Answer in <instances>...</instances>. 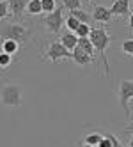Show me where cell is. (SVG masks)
<instances>
[{
	"label": "cell",
	"instance_id": "30bf717a",
	"mask_svg": "<svg viewBox=\"0 0 133 147\" xmlns=\"http://www.w3.org/2000/svg\"><path fill=\"white\" fill-rule=\"evenodd\" d=\"M59 37H60L59 41H60V43H62L69 51H73V50L78 46V37H76L75 32H69V30H68V32H62Z\"/></svg>",
	"mask_w": 133,
	"mask_h": 147
},
{
	"label": "cell",
	"instance_id": "4fadbf2b",
	"mask_svg": "<svg viewBox=\"0 0 133 147\" xmlns=\"http://www.w3.org/2000/svg\"><path fill=\"white\" fill-rule=\"evenodd\" d=\"M78 48H82L85 51L87 55H90L94 59V53H96V48H94V45H92V41H90L89 37H82V39H78Z\"/></svg>",
	"mask_w": 133,
	"mask_h": 147
},
{
	"label": "cell",
	"instance_id": "7c38bea8",
	"mask_svg": "<svg viewBox=\"0 0 133 147\" xmlns=\"http://www.w3.org/2000/svg\"><path fill=\"white\" fill-rule=\"evenodd\" d=\"M0 50H2L4 53H7V55H16L18 51L22 50V45L13 41V39H2L0 41Z\"/></svg>",
	"mask_w": 133,
	"mask_h": 147
},
{
	"label": "cell",
	"instance_id": "484cf974",
	"mask_svg": "<svg viewBox=\"0 0 133 147\" xmlns=\"http://www.w3.org/2000/svg\"><path fill=\"white\" fill-rule=\"evenodd\" d=\"M128 27H130V28H133V11H131V14H130V22H128Z\"/></svg>",
	"mask_w": 133,
	"mask_h": 147
},
{
	"label": "cell",
	"instance_id": "cb8c5ba5",
	"mask_svg": "<svg viewBox=\"0 0 133 147\" xmlns=\"http://www.w3.org/2000/svg\"><path fill=\"white\" fill-rule=\"evenodd\" d=\"M107 136L112 140V145H114V147H122V145H121V142L117 140V136H115L114 133H107Z\"/></svg>",
	"mask_w": 133,
	"mask_h": 147
},
{
	"label": "cell",
	"instance_id": "ffe728a7",
	"mask_svg": "<svg viewBox=\"0 0 133 147\" xmlns=\"http://www.w3.org/2000/svg\"><path fill=\"white\" fill-rule=\"evenodd\" d=\"M90 30H92V28H90V25L82 23L75 34H76V37H78V39H82V37H89V36H90Z\"/></svg>",
	"mask_w": 133,
	"mask_h": 147
},
{
	"label": "cell",
	"instance_id": "d4e9b609",
	"mask_svg": "<svg viewBox=\"0 0 133 147\" xmlns=\"http://www.w3.org/2000/svg\"><path fill=\"white\" fill-rule=\"evenodd\" d=\"M98 147H114V145H112V140L105 135V136H103V140L99 142V145H98Z\"/></svg>",
	"mask_w": 133,
	"mask_h": 147
},
{
	"label": "cell",
	"instance_id": "2e32d148",
	"mask_svg": "<svg viewBox=\"0 0 133 147\" xmlns=\"http://www.w3.org/2000/svg\"><path fill=\"white\" fill-rule=\"evenodd\" d=\"M101 140H103V135H99V133H89V135L85 136L84 144H87V145H92V147H98Z\"/></svg>",
	"mask_w": 133,
	"mask_h": 147
},
{
	"label": "cell",
	"instance_id": "7a4b0ae2",
	"mask_svg": "<svg viewBox=\"0 0 133 147\" xmlns=\"http://www.w3.org/2000/svg\"><path fill=\"white\" fill-rule=\"evenodd\" d=\"M0 37L2 39H13L20 45H25L32 37V30L22 23H0Z\"/></svg>",
	"mask_w": 133,
	"mask_h": 147
},
{
	"label": "cell",
	"instance_id": "8992f818",
	"mask_svg": "<svg viewBox=\"0 0 133 147\" xmlns=\"http://www.w3.org/2000/svg\"><path fill=\"white\" fill-rule=\"evenodd\" d=\"M50 62H53V64H57L59 60L62 59H73V53L60 43V41H53V43H50V46L46 48V55H45Z\"/></svg>",
	"mask_w": 133,
	"mask_h": 147
},
{
	"label": "cell",
	"instance_id": "7402d4cb",
	"mask_svg": "<svg viewBox=\"0 0 133 147\" xmlns=\"http://www.w3.org/2000/svg\"><path fill=\"white\" fill-rule=\"evenodd\" d=\"M121 50H122V53H124V55L133 57V39H126V41H122Z\"/></svg>",
	"mask_w": 133,
	"mask_h": 147
},
{
	"label": "cell",
	"instance_id": "ac0fdd59",
	"mask_svg": "<svg viewBox=\"0 0 133 147\" xmlns=\"http://www.w3.org/2000/svg\"><path fill=\"white\" fill-rule=\"evenodd\" d=\"M62 5L68 9V11H76V9H82V0H60Z\"/></svg>",
	"mask_w": 133,
	"mask_h": 147
},
{
	"label": "cell",
	"instance_id": "44dd1931",
	"mask_svg": "<svg viewBox=\"0 0 133 147\" xmlns=\"http://www.w3.org/2000/svg\"><path fill=\"white\" fill-rule=\"evenodd\" d=\"M13 64V55H7L4 51H0V69H7Z\"/></svg>",
	"mask_w": 133,
	"mask_h": 147
},
{
	"label": "cell",
	"instance_id": "5b68a950",
	"mask_svg": "<svg viewBox=\"0 0 133 147\" xmlns=\"http://www.w3.org/2000/svg\"><path fill=\"white\" fill-rule=\"evenodd\" d=\"M117 99L121 103V108L124 110V113L130 115V101L133 99V82H130V80H121L119 82Z\"/></svg>",
	"mask_w": 133,
	"mask_h": 147
},
{
	"label": "cell",
	"instance_id": "603a6c76",
	"mask_svg": "<svg viewBox=\"0 0 133 147\" xmlns=\"http://www.w3.org/2000/svg\"><path fill=\"white\" fill-rule=\"evenodd\" d=\"M9 14H11V9H9V4L5 0H0V22L5 20Z\"/></svg>",
	"mask_w": 133,
	"mask_h": 147
},
{
	"label": "cell",
	"instance_id": "277c9868",
	"mask_svg": "<svg viewBox=\"0 0 133 147\" xmlns=\"http://www.w3.org/2000/svg\"><path fill=\"white\" fill-rule=\"evenodd\" d=\"M66 20L62 18V7H57L53 13H50L45 16L43 20V25L46 27V30L50 34H55V36H60V30H62V25H64Z\"/></svg>",
	"mask_w": 133,
	"mask_h": 147
},
{
	"label": "cell",
	"instance_id": "4316f807",
	"mask_svg": "<svg viewBox=\"0 0 133 147\" xmlns=\"http://www.w3.org/2000/svg\"><path fill=\"white\" fill-rule=\"evenodd\" d=\"M124 131H133V121H131V122L126 126V129H124Z\"/></svg>",
	"mask_w": 133,
	"mask_h": 147
},
{
	"label": "cell",
	"instance_id": "9c48e42d",
	"mask_svg": "<svg viewBox=\"0 0 133 147\" xmlns=\"http://www.w3.org/2000/svg\"><path fill=\"white\" fill-rule=\"evenodd\" d=\"M130 2L131 0H115L114 4L110 5V11H112V14L114 16H128V14H131V11H130Z\"/></svg>",
	"mask_w": 133,
	"mask_h": 147
},
{
	"label": "cell",
	"instance_id": "8fae6325",
	"mask_svg": "<svg viewBox=\"0 0 133 147\" xmlns=\"http://www.w3.org/2000/svg\"><path fill=\"white\" fill-rule=\"evenodd\" d=\"M71 53H73V59H71V60H75V62H76V66H89L90 62L94 60L92 57L87 55L85 51L82 50V48H78V46H76L73 51H71Z\"/></svg>",
	"mask_w": 133,
	"mask_h": 147
},
{
	"label": "cell",
	"instance_id": "9a60e30c",
	"mask_svg": "<svg viewBox=\"0 0 133 147\" xmlns=\"http://www.w3.org/2000/svg\"><path fill=\"white\" fill-rule=\"evenodd\" d=\"M69 14H71V16H75L80 23H87V25L90 23V20H92V18H90V14L85 11V9H76V11H71Z\"/></svg>",
	"mask_w": 133,
	"mask_h": 147
},
{
	"label": "cell",
	"instance_id": "e0dca14e",
	"mask_svg": "<svg viewBox=\"0 0 133 147\" xmlns=\"http://www.w3.org/2000/svg\"><path fill=\"white\" fill-rule=\"evenodd\" d=\"M64 25H66V28L69 30V32H76L78 30V27L82 25L78 20L75 18V16H71V14H68V18H66V22H64Z\"/></svg>",
	"mask_w": 133,
	"mask_h": 147
},
{
	"label": "cell",
	"instance_id": "6da1fadb",
	"mask_svg": "<svg viewBox=\"0 0 133 147\" xmlns=\"http://www.w3.org/2000/svg\"><path fill=\"white\" fill-rule=\"evenodd\" d=\"M89 39L92 41V45H94L96 51L101 55V59H103V62H105V75L108 76V75H110V67H108L107 50H108V46L112 45V37H110V34L107 32L105 27H98V28H92V30H90Z\"/></svg>",
	"mask_w": 133,
	"mask_h": 147
},
{
	"label": "cell",
	"instance_id": "52a82bcc",
	"mask_svg": "<svg viewBox=\"0 0 133 147\" xmlns=\"http://www.w3.org/2000/svg\"><path fill=\"white\" fill-rule=\"evenodd\" d=\"M5 2L9 4V9H11L13 20L18 23L20 20H22L23 13H27V5H28L30 0H5Z\"/></svg>",
	"mask_w": 133,
	"mask_h": 147
},
{
	"label": "cell",
	"instance_id": "f1b7e54d",
	"mask_svg": "<svg viewBox=\"0 0 133 147\" xmlns=\"http://www.w3.org/2000/svg\"><path fill=\"white\" fill-rule=\"evenodd\" d=\"M80 147H92V145H87V144H82Z\"/></svg>",
	"mask_w": 133,
	"mask_h": 147
},
{
	"label": "cell",
	"instance_id": "83f0119b",
	"mask_svg": "<svg viewBox=\"0 0 133 147\" xmlns=\"http://www.w3.org/2000/svg\"><path fill=\"white\" fill-rule=\"evenodd\" d=\"M130 147H133V136L130 138Z\"/></svg>",
	"mask_w": 133,
	"mask_h": 147
},
{
	"label": "cell",
	"instance_id": "ba28073f",
	"mask_svg": "<svg viewBox=\"0 0 133 147\" xmlns=\"http://www.w3.org/2000/svg\"><path fill=\"white\" fill-rule=\"evenodd\" d=\"M112 18H114V14H112L110 7L94 5V9H92V20H94V22H99V23H108Z\"/></svg>",
	"mask_w": 133,
	"mask_h": 147
},
{
	"label": "cell",
	"instance_id": "3957f363",
	"mask_svg": "<svg viewBox=\"0 0 133 147\" xmlns=\"http://www.w3.org/2000/svg\"><path fill=\"white\" fill-rule=\"evenodd\" d=\"M23 98V89L18 83H7L0 89V103L7 108H20Z\"/></svg>",
	"mask_w": 133,
	"mask_h": 147
},
{
	"label": "cell",
	"instance_id": "d6986e66",
	"mask_svg": "<svg viewBox=\"0 0 133 147\" xmlns=\"http://www.w3.org/2000/svg\"><path fill=\"white\" fill-rule=\"evenodd\" d=\"M41 5H43V13H46V14L53 13L57 9V2H55V0H41Z\"/></svg>",
	"mask_w": 133,
	"mask_h": 147
},
{
	"label": "cell",
	"instance_id": "5bb4252c",
	"mask_svg": "<svg viewBox=\"0 0 133 147\" xmlns=\"http://www.w3.org/2000/svg\"><path fill=\"white\" fill-rule=\"evenodd\" d=\"M43 13V5H41V0H30L27 5V14L30 16H37Z\"/></svg>",
	"mask_w": 133,
	"mask_h": 147
},
{
	"label": "cell",
	"instance_id": "f546056e",
	"mask_svg": "<svg viewBox=\"0 0 133 147\" xmlns=\"http://www.w3.org/2000/svg\"><path fill=\"white\" fill-rule=\"evenodd\" d=\"M87 2H94V0H87Z\"/></svg>",
	"mask_w": 133,
	"mask_h": 147
}]
</instances>
